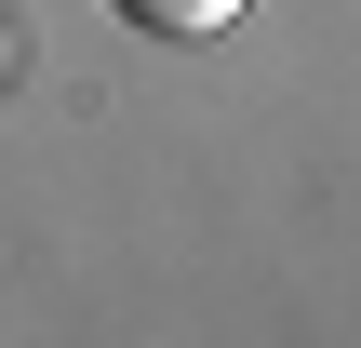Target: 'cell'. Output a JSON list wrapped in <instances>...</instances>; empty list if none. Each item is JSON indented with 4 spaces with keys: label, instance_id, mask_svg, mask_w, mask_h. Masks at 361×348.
<instances>
[{
    "label": "cell",
    "instance_id": "cell-1",
    "mask_svg": "<svg viewBox=\"0 0 361 348\" xmlns=\"http://www.w3.org/2000/svg\"><path fill=\"white\" fill-rule=\"evenodd\" d=\"M107 13H134L147 40H214V27H228L241 0H107Z\"/></svg>",
    "mask_w": 361,
    "mask_h": 348
}]
</instances>
